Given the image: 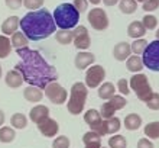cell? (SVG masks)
<instances>
[{
    "label": "cell",
    "mask_w": 159,
    "mask_h": 148,
    "mask_svg": "<svg viewBox=\"0 0 159 148\" xmlns=\"http://www.w3.org/2000/svg\"><path fill=\"white\" fill-rule=\"evenodd\" d=\"M101 148H107V147H101Z\"/></svg>",
    "instance_id": "50"
},
{
    "label": "cell",
    "mask_w": 159,
    "mask_h": 148,
    "mask_svg": "<svg viewBox=\"0 0 159 148\" xmlns=\"http://www.w3.org/2000/svg\"><path fill=\"white\" fill-rule=\"evenodd\" d=\"M101 119H103V116H101V113L97 109H88L84 113V122L87 123L90 128L96 127L97 123H100Z\"/></svg>",
    "instance_id": "26"
},
{
    "label": "cell",
    "mask_w": 159,
    "mask_h": 148,
    "mask_svg": "<svg viewBox=\"0 0 159 148\" xmlns=\"http://www.w3.org/2000/svg\"><path fill=\"white\" fill-rule=\"evenodd\" d=\"M38 129L42 135L46 136V138H55V136L58 135L59 125L55 119L46 118L45 121H42L41 123H38Z\"/></svg>",
    "instance_id": "13"
},
{
    "label": "cell",
    "mask_w": 159,
    "mask_h": 148,
    "mask_svg": "<svg viewBox=\"0 0 159 148\" xmlns=\"http://www.w3.org/2000/svg\"><path fill=\"white\" fill-rule=\"evenodd\" d=\"M10 42H12V47H13V48H16V50H20V48H28L29 39L26 38V35L23 34L22 31H16V32L12 35V38H10Z\"/></svg>",
    "instance_id": "25"
},
{
    "label": "cell",
    "mask_w": 159,
    "mask_h": 148,
    "mask_svg": "<svg viewBox=\"0 0 159 148\" xmlns=\"http://www.w3.org/2000/svg\"><path fill=\"white\" fill-rule=\"evenodd\" d=\"M127 147V141L123 135H119V134H114V135L110 136L109 140V148H126Z\"/></svg>",
    "instance_id": "34"
},
{
    "label": "cell",
    "mask_w": 159,
    "mask_h": 148,
    "mask_svg": "<svg viewBox=\"0 0 159 148\" xmlns=\"http://www.w3.org/2000/svg\"><path fill=\"white\" fill-rule=\"evenodd\" d=\"M142 23L145 25L146 31H153V29H156V26H158V17H156L155 15L148 13V15H145V16H143Z\"/></svg>",
    "instance_id": "35"
},
{
    "label": "cell",
    "mask_w": 159,
    "mask_h": 148,
    "mask_svg": "<svg viewBox=\"0 0 159 148\" xmlns=\"http://www.w3.org/2000/svg\"><path fill=\"white\" fill-rule=\"evenodd\" d=\"M87 21L96 31H106L109 28V16L107 13L100 7H94L87 13Z\"/></svg>",
    "instance_id": "10"
},
{
    "label": "cell",
    "mask_w": 159,
    "mask_h": 148,
    "mask_svg": "<svg viewBox=\"0 0 159 148\" xmlns=\"http://www.w3.org/2000/svg\"><path fill=\"white\" fill-rule=\"evenodd\" d=\"M10 127H13L15 129H25L28 127V118H26V115L20 113V112L13 113L12 118H10Z\"/></svg>",
    "instance_id": "29"
},
{
    "label": "cell",
    "mask_w": 159,
    "mask_h": 148,
    "mask_svg": "<svg viewBox=\"0 0 159 148\" xmlns=\"http://www.w3.org/2000/svg\"><path fill=\"white\" fill-rule=\"evenodd\" d=\"M143 132H145L146 138H149V140H159V121L149 122L146 127L143 128Z\"/></svg>",
    "instance_id": "30"
},
{
    "label": "cell",
    "mask_w": 159,
    "mask_h": 148,
    "mask_svg": "<svg viewBox=\"0 0 159 148\" xmlns=\"http://www.w3.org/2000/svg\"><path fill=\"white\" fill-rule=\"evenodd\" d=\"M142 127V116L138 113H129L125 118V128L129 131H136Z\"/></svg>",
    "instance_id": "23"
},
{
    "label": "cell",
    "mask_w": 159,
    "mask_h": 148,
    "mask_svg": "<svg viewBox=\"0 0 159 148\" xmlns=\"http://www.w3.org/2000/svg\"><path fill=\"white\" fill-rule=\"evenodd\" d=\"M16 138L15 128L10 127H0V142L2 144H10Z\"/></svg>",
    "instance_id": "27"
},
{
    "label": "cell",
    "mask_w": 159,
    "mask_h": 148,
    "mask_svg": "<svg viewBox=\"0 0 159 148\" xmlns=\"http://www.w3.org/2000/svg\"><path fill=\"white\" fill-rule=\"evenodd\" d=\"M4 3L7 6L9 9H12V10H16L19 9L23 4V0H4Z\"/></svg>",
    "instance_id": "43"
},
{
    "label": "cell",
    "mask_w": 159,
    "mask_h": 148,
    "mask_svg": "<svg viewBox=\"0 0 159 148\" xmlns=\"http://www.w3.org/2000/svg\"><path fill=\"white\" fill-rule=\"evenodd\" d=\"M129 86L130 90H133L139 100L145 102V103L149 100V98L153 93L151 84H149V80H148V76L143 73H134L129 80Z\"/></svg>",
    "instance_id": "5"
},
{
    "label": "cell",
    "mask_w": 159,
    "mask_h": 148,
    "mask_svg": "<svg viewBox=\"0 0 159 148\" xmlns=\"http://www.w3.org/2000/svg\"><path fill=\"white\" fill-rule=\"evenodd\" d=\"M23 98L30 103H38L43 99V90L36 87V86H28L23 90Z\"/></svg>",
    "instance_id": "20"
},
{
    "label": "cell",
    "mask_w": 159,
    "mask_h": 148,
    "mask_svg": "<svg viewBox=\"0 0 159 148\" xmlns=\"http://www.w3.org/2000/svg\"><path fill=\"white\" fill-rule=\"evenodd\" d=\"M106 79V68L103 65L94 64L90 65L85 73V86L88 89H97Z\"/></svg>",
    "instance_id": "9"
},
{
    "label": "cell",
    "mask_w": 159,
    "mask_h": 148,
    "mask_svg": "<svg viewBox=\"0 0 159 148\" xmlns=\"http://www.w3.org/2000/svg\"><path fill=\"white\" fill-rule=\"evenodd\" d=\"M2 76H3V68H2V65H0V79H2Z\"/></svg>",
    "instance_id": "47"
},
{
    "label": "cell",
    "mask_w": 159,
    "mask_h": 148,
    "mask_svg": "<svg viewBox=\"0 0 159 148\" xmlns=\"http://www.w3.org/2000/svg\"><path fill=\"white\" fill-rule=\"evenodd\" d=\"M119 9L125 15H132L138 9V2L136 0H119Z\"/></svg>",
    "instance_id": "32"
},
{
    "label": "cell",
    "mask_w": 159,
    "mask_h": 148,
    "mask_svg": "<svg viewBox=\"0 0 159 148\" xmlns=\"http://www.w3.org/2000/svg\"><path fill=\"white\" fill-rule=\"evenodd\" d=\"M114 92H116V87H114L113 83L110 81H106V83H101L98 86V98L103 99V100H109L114 96Z\"/></svg>",
    "instance_id": "24"
},
{
    "label": "cell",
    "mask_w": 159,
    "mask_h": 148,
    "mask_svg": "<svg viewBox=\"0 0 159 148\" xmlns=\"http://www.w3.org/2000/svg\"><path fill=\"white\" fill-rule=\"evenodd\" d=\"M4 121H6V116H4V112L0 109V127H3Z\"/></svg>",
    "instance_id": "45"
},
{
    "label": "cell",
    "mask_w": 159,
    "mask_h": 148,
    "mask_svg": "<svg viewBox=\"0 0 159 148\" xmlns=\"http://www.w3.org/2000/svg\"><path fill=\"white\" fill-rule=\"evenodd\" d=\"M146 106L151 110H159V93H152L149 100L146 102Z\"/></svg>",
    "instance_id": "40"
},
{
    "label": "cell",
    "mask_w": 159,
    "mask_h": 148,
    "mask_svg": "<svg viewBox=\"0 0 159 148\" xmlns=\"http://www.w3.org/2000/svg\"><path fill=\"white\" fill-rule=\"evenodd\" d=\"M71 141L65 135H57L55 140L52 141V148H70Z\"/></svg>",
    "instance_id": "36"
},
{
    "label": "cell",
    "mask_w": 159,
    "mask_h": 148,
    "mask_svg": "<svg viewBox=\"0 0 159 148\" xmlns=\"http://www.w3.org/2000/svg\"><path fill=\"white\" fill-rule=\"evenodd\" d=\"M20 28L29 41H42L57 31L54 16L46 9L28 12L20 19Z\"/></svg>",
    "instance_id": "2"
},
{
    "label": "cell",
    "mask_w": 159,
    "mask_h": 148,
    "mask_svg": "<svg viewBox=\"0 0 159 148\" xmlns=\"http://www.w3.org/2000/svg\"><path fill=\"white\" fill-rule=\"evenodd\" d=\"M88 2H90V3H93V4H98L101 0H88Z\"/></svg>",
    "instance_id": "46"
},
{
    "label": "cell",
    "mask_w": 159,
    "mask_h": 148,
    "mask_svg": "<svg viewBox=\"0 0 159 148\" xmlns=\"http://www.w3.org/2000/svg\"><path fill=\"white\" fill-rule=\"evenodd\" d=\"M132 55V47L127 42H119L113 48V57L117 61H126Z\"/></svg>",
    "instance_id": "17"
},
{
    "label": "cell",
    "mask_w": 159,
    "mask_h": 148,
    "mask_svg": "<svg viewBox=\"0 0 159 148\" xmlns=\"http://www.w3.org/2000/svg\"><path fill=\"white\" fill-rule=\"evenodd\" d=\"M130 47H132V54L142 55L143 52H145V50H146V47H148V41L145 38H138L130 44Z\"/></svg>",
    "instance_id": "33"
},
{
    "label": "cell",
    "mask_w": 159,
    "mask_h": 148,
    "mask_svg": "<svg viewBox=\"0 0 159 148\" xmlns=\"http://www.w3.org/2000/svg\"><path fill=\"white\" fill-rule=\"evenodd\" d=\"M43 93L49 102H52L54 105H64L68 99V92L65 87L59 84L58 81H52L43 89Z\"/></svg>",
    "instance_id": "7"
},
{
    "label": "cell",
    "mask_w": 159,
    "mask_h": 148,
    "mask_svg": "<svg viewBox=\"0 0 159 148\" xmlns=\"http://www.w3.org/2000/svg\"><path fill=\"white\" fill-rule=\"evenodd\" d=\"M126 67L132 73H140L143 70V67H145V64H143V60L140 55L133 54L126 60Z\"/></svg>",
    "instance_id": "22"
},
{
    "label": "cell",
    "mask_w": 159,
    "mask_h": 148,
    "mask_svg": "<svg viewBox=\"0 0 159 148\" xmlns=\"http://www.w3.org/2000/svg\"><path fill=\"white\" fill-rule=\"evenodd\" d=\"M116 89L120 92L121 96H127L130 93V86H129V80H126V79H120L117 81V87Z\"/></svg>",
    "instance_id": "37"
},
{
    "label": "cell",
    "mask_w": 159,
    "mask_h": 148,
    "mask_svg": "<svg viewBox=\"0 0 159 148\" xmlns=\"http://www.w3.org/2000/svg\"><path fill=\"white\" fill-rule=\"evenodd\" d=\"M120 128H121L120 119L113 116V118L109 119H101V122L97 123L96 127H93L91 131L97 132L100 136H104V135H114L116 132L120 131Z\"/></svg>",
    "instance_id": "11"
},
{
    "label": "cell",
    "mask_w": 159,
    "mask_h": 148,
    "mask_svg": "<svg viewBox=\"0 0 159 148\" xmlns=\"http://www.w3.org/2000/svg\"><path fill=\"white\" fill-rule=\"evenodd\" d=\"M101 138L97 132L94 131H90L85 132L83 135V144H84V148H101Z\"/></svg>",
    "instance_id": "19"
},
{
    "label": "cell",
    "mask_w": 159,
    "mask_h": 148,
    "mask_svg": "<svg viewBox=\"0 0 159 148\" xmlns=\"http://www.w3.org/2000/svg\"><path fill=\"white\" fill-rule=\"evenodd\" d=\"M74 45L78 51H85L90 45H91V38H90V34H88V29L85 26L80 25V26H75L74 31Z\"/></svg>",
    "instance_id": "12"
},
{
    "label": "cell",
    "mask_w": 159,
    "mask_h": 148,
    "mask_svg": "<svg viewBox=\"0 0 159 148\" xmlns=\"http://www.w3.org/2000/svg\"><path fill=\"white\" fill-rule=\"evenodd\" d=\"M55 39L61 45H68L74 41V34H72L71 29H59L55 34Z\"/></svg>",
    "instance_id": "28"
},
{
    "label": "cell",
    "mask_w": 159,
    "mask_h": 148,
    "mask_svg": "<svg viewBox=\"0 0 159 148\" xmlns=\"http://www.w3.org/2000/svg\"><path fill=\"white\" fill-rule=\"evenodd\" d=\"M16 54L20 60L15 68L22 74L25 83H28L29 86H36L43 90L49 83L58 81L57 68L51 65L39 51L20 48L16 50Z\"/></svg>",
    "instance_id": "1"
},
{
    "label": "cell",
    "mask_w": 159,
    "mask_h": 148,
    "mask_svg": "<svg viewBox=\"0 0 159 148\" xmlns=\"http://www.w3.org/2000/svg\"><path fill=\"white\" fill-rule=\"evenodd\" d=\"M88 96V87L85 83L77 81L74 83L70 90V100H68L67 109L71 115H80L84 110L85 106V100Z\"/></svg>",
    "instance_id": "4"
},
{
    "label": "cell",
    "mask_w": 159,
    "mask_h": 148,
    "mask_svg": "<svg viewBox=\"0 0 159 148\" xmlns=\"http://www.w3.org/2000/svg\"><path fill=\"white\" fill-rule=\"evenodd\" d=\"M12 51V42L7 35H0V58H7Z\"/></svg>",
    "instance_id": "31"
},
{
    "label": "cell",
    "mask_w": 159,
    "mask_h": 148,
    "mask_svg": "<svg viewBox=\"0 0 159 148\" xmlns=\"http://www.w3.org/2000/svg\"><path fill=\"white\" fill-rule=\"evenodd\" d=\"M101 2H103L106 6H109V7H111L114 4H119V0H101Z\"/></svg>",
    "instance_id": "44"
},
{
    "label": "cell",
    "mask_w": 159,
    "mask_h": 148,
    "mask_svg": "<svg viewBox=\"0 0 159 148\" xmlns=\"http://www.w3.org/2000/svg\"><path fill=\"white\" fill-rule=\"evenodd\" d=\"M23 6L28 10H39L43 6V0H23Z\"/></svg>",
    "instance_id": "38"
},
{
    "label": "cell",
    "mask_w": 159,
    "mask_h": 148,
    "mask_svg": "<svg viewBox=\"0 0 159 148\" xmlns=\"http://www.w3.org/2000/svg\"><path fill=\"white\" fill-rule=\"evenodd\" d=\"M46 118H49V107L45 105H36L29 110V119L36 125L45 121Z\"/></svg>",
    "instance_id": "15"
},
{
    "label": "cell",
    "mask_w": 159,
    "mask_h": 148,
    "mask_svg": "<svg viewBox=\"0 0 159 148\" xmlns=\"http://www.w3.org/2000/svg\"><path fill=\"white\" fill-rule=\"evenodd\" d=\"M19 28H20V19L17 16L6 17L2 23V32L4 35H13Z\"/></svg>",
    "instance_id": "18"
},
{
    "label": "cell",
    "mask_w": 159,
    "mask_h": 148,
    "mask_svg": "<svg viewBox=\"0 0 159 148\" xmlns=\"http://www.w3.org/2000/svg\"><path fill=\"white\" fill-rule=\"evenodd\" d=\"M142 9L145 12H153L159 9V0H145L142 4Z\"/></svg>",
    "instance_id": "39"
},
{
    "label": "cell",
    "mask_w": 159,
    "mask_h": 148,
    "mask_svg": "<svg viewBox=\"0 0 159 148\" xmlns=\"http://www.w3.org/2000/svg\"><path fill=\"white\" fill-rule=\"evenodd\" d=\"M145 67L152 71H159V39L148 44L146 50L142 54Z\"/></svg>",
    "instance_id": "6"
},
{
    "label": "cell",
    "mask_w": 159,
    "mask_h": 148,
    "mask_svg": "<svg viewBox=\"0 0 159 148\" xmlns=\"http://www.w3.org/2000/svg\"><path fill=\"white\" fill-rule=\"evenodd\" d=\"M96 61V55L93 52H88V51H80L78 54L75 55V60H74V64L78 70H85L90 65H93V63Z\"/></svg>",
    "instance_id": "14"
},
{
    "label": "cell",
    "mask_w": 159,
    "mask_h": 148,
    "mask_svg": "<svg viewBox=\"0 0 159 148\" xmlns=\"http://www.w3.org/2000/svg\"><path fill=\"white\" fill-rule=\"evenodd\" d=\"M136 148H155V147H153V142H152L149 138H140V140L138 141Z\"/></svg>",
    "instance_id": "42"
},
{
    "label": "cell",
    "mask_w": 159,
    "mask_h": 148,
    "mask_svg": "<svg viewBox=\"0 0 159 148\" xmlns=\"http://www.w3.org/2000/svg\"><path fill=\"white\" fill-rule=\"evenodd\" d=\"M52 16L59 29H74L80 22V12L72 3H61L57 6Z\"/></svg>",
    "instance_id": "3"
},
{
    "label": "cell",
    "mask_w": 159,
    "mask_h": 148,
    "mask_svg": "<svg viewBox=\"0 0 159 148\" xmlns=\"http://www.w3.org/2000/svg\"><path fill=\"white\" fill-rule=\"evenodd\" d=\"M136 2H138V3H139V2H142V3H143V2H145V0H136Z\"/></svg>",
    "instance_id": "49"
},
{
    "label": "cell",
    "mask_w": 159,
    "mask_h": 148,
    "mask_svg": "<svg viewBox=\"0 0 159 148\" xmlns=\"http://www.w3.org/2000/svg\"><path fill=\"white\" fill-rule=\"evenodd\" d=\"M156 39H159V28H158V29H156Z\"/></svg>",
    "instance_id": "48"
},
{
    "label": "cell",
    "mask_w": 159,
    "mask_h": 148,
    "mask_svg": "<svg viewBox=\"0 0 159 148\" xmlns=\"http://www.w3.org/2000/svg\"><path fill=\"white\" fill-rule=\"evenodd\" d=\"M88 3H90L88 0H74V3L72 4L75 6V9L80 12V15H81V13L85 12V10L88 9Z\"/></svg>",
    "instance_id": "41"
},
{
    "label": "cell",
    "mask_w": 159,
    "mask_h": 148,
    "mask_svg": "<svg viewBox=\"0 0 159 148\" xmlns=\"http://www.w3.org/2000/svg\"><path fill=\"white\" fill-rule=\"evenodd\" d=\"M126 105H127V102H126L125 96H121V94H114L111 99H109V100H106V103H103L100 113H101V116H103V119L113 118L114 113H116L117 110L123 109Z\"/></svg>",
    "instance_id": "8"
},
{
    "label": "cell",
    "mask_w": 159,
    "mask_h": 148,
    "mask_svg": "<svg viewBox=\"0 0 159 148\" xmlns=\"http://www.w3.org/2000/svg\"><path fill=\"white\" fill-rule=\"evenodd\" d=\"M146 34V28L142 23V21H133L130 22L127 26V35L130 38L138 39V38H143V35Z\"/></svg>",
    "instance_id": "21"
},
{
    "label": "cell",
    "mask_w": 159,
    "mask_h": 148,
    "mask_svg": "<svg viewBox=\"0 0 159 148\" xmlns=\"http://www.w3.org/2000/svg\"><path fill=\"white\" fill-rule=\"evenodd\" d=\"M4 83H6V86L10 87V89H19V87L25 83V80H23V77H22L20 73L15 68V70L7 71L6 77H4Z\"/></svg>",
    "instance_id": "16"
}]
</instances>
